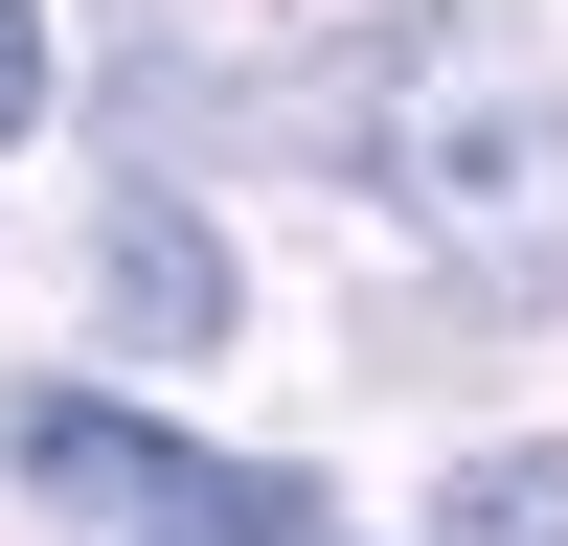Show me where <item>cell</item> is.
I'll return each mask as SVG.
<instances>
[{
  "label": "cell",
  "instance_id": "obj_5",
  "mask_svg": "<svg viewBox=\"0 0 568 546\" xmlns=\"http://www.w3.org/2000/svg\"><path fill=\"white\" fill-rule=\"evenodd\" d=\"M45 114V0H0V136Z\"/></svg>",
  "mask_w": 568,
  "mask_h": 546
},
{
  "label": "cell",
  "instance_id": "obj_2",
  "mask_svg": "<svg viewBox=\"0 0 568 546\" xmlns=\"http://www.w3.org/2000/svg\"><path fill=\"white\" fill-rule=\"evenodd\" d=\"M0 433H23L45 501H114V524H296V501H318V478H273V455H182V433H136L114 387H23Z\"/></svg>",
  "mask_w": 568,
  "mask_h": 546
},
{
  "label": "cell",
  "instance_id": "obj_3",
  "mask_svg": "<svg viewBox=\"0 0 568 546\" xmlns=\"http://www.w3.org/2000/svg\"><path fill=\"white\" fill-rule=\"evenodd\" d=\"M91 251H114V318L136 342H227V251H205V205H160V182H114V228H91Z\"/></svg>",
  "mask_w": 568,
  "mask_h": 546
},
{
  "label": "cell",
  "instance_id": "obj_1",
  "mask_svg": "<svg viewBox=\"0 0 568 546\" xmlns=\"http://www.w3.org/2000/svg\"><path fill=\"white\" fill-rule=\"evenodd\" d=\"M364 182L478 273H568V91L524 23H409L364 69Z\"/></svg>",
  "mask_w": 568,
  "mask_h": 546
},
{
  "label": "cell",
  "instance_id": "obj_6",
  "mask_svg": "<svg viewBox=\"0 0 568 546\" xmlns=\"http://www.w3.org/2000/svg\"><path fill=\"white\" fill-rule=\"evenodd\" d=\"M160 546H318V501H296V524H160Z\"/></svg>",
  "mask_w": 568,
  "mask_h": 546
},
{
  "label": "cell",
  "instance_id": "obj_4",
  "mask_svg": "<svg viewBox=\"0 0 568 546\" xmlns=\"http://www.w3.org/2000/svg\"><path fill=\"white\" fill-rule=\"evenodd\" d=\"M433 546H568V455H478L433 501Z\"/></svg>",
  "mask_w": 568,
  "mask_h": 546
}]
</instances>
